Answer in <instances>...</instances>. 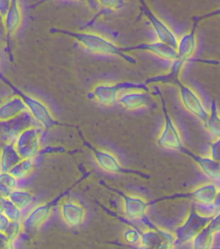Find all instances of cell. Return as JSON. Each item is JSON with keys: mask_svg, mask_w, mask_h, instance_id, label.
Segmentation results:
<instances>
[{"mask_svg": "<svg viewBox=\"0 0 220 249\" xmlns=\"http://www.w3.org/2000/svg\"><path fill=\"white\" fill-rule=\"evenodd\" d=\"M58 31L72 37L84 48L94 53L118 56L130 64H135L136 63L132 56L123 52L121 48L117 46L102 35L91 32H71L62 30Z\"/></svg>", "mask_w": 220, "mask_h": 249, "instance_id": "1", "label": "cell"}, {"mask_svg": "<svg viewBox=\"0 0 220 249\" xmlns=\"http://www.w3.org/2000/svg\"><path fill=\"white\" fill-rule=\"evenodd\" d=\"M220 11L214 12L209 15L194 18L193 25L190 32L183 35L178 40L176 51L178 53V58L172 62L170 71L172 74L180 75L183 68L186 62L191 61L192 56L195 54L196 50V31L198 23L202 19L211 17L212 16L219 15Z\"/></svg>", "mask_w": 220, "mask_h": 249, "instance_id": "2", "label": "cell"}, {"mask_svg": "<svg viewBox=\"0 0 220 249\" xmlns=\"http://www.w3.org/2000/svg\"><path fill=\"white\" fill-rule=\"evenodd\" d=\"M45 129L33 125L23 129L14 141V145L21 159H34L42 151V139Z\"/></svg>", "mask_w": 220, "mask_h": 249, "instance_id": "3", "label": "cell"}, {"mask_svg": "<svg viewBox=\"0 0 220 249\" xmlns=\"http://www.w3.org/2000/svg\"><path fill=\"white\" fill-rule=\"evenodd\" d=\"M143 90L150 91L148 85L144 83L123 82L117 84H100L96 86L92 91V97L102 105L112 106L118 101L119 95L123 91Z\"/></svg>", "mask_w": 220, "mask_h": 249, "instance_id": "4", "label": "cell"}, {"mask_svg": "<svg viewBox=\"0 0 220 249\" xmlns=\"http://www.w3.org/2000/svg\"><path fill=\"white\" fill-rule=\"evenodd\" d=\"M3 80L13 90L15 95L21 98L26 106L27 110L30 113L41 127L47 130L56 124V121L53 117L50 109L42 101L28 94L23 93L7 80H5V78H3Z\"/></svg>", "mask_w": 220, "mask_h": 249, "instance_id": "5", "label": "cell"}, {"mask_svg": "<svg viewBox=\"0 0 220 249\" xmlns=\"http://www.w3.org/2000/svg\"><path fill=\"white\" fill-rule=\"evenodd\" d=\"M142 221L147 228L141 233V240L139 248L173 249L176 240V235L162 227L154 226L149 222L147 217Z\"/></svg>", "mask_w": 220, "mask_h": 249, "instance_id": "6", "label": "cell"}, {"mask_svg": "<svg viewBox=\"0 0 220 249\" xmlns=\"http://www.w3.org/2000/svg\"><path fill=\"white\" fill-rule=\"evenodd\" d=\"M156 94L160 97L162 101L163 111L165 115V125L162 133L158 139L159 146L170 150H178L186 152V149L183 146L182 139L180 133L173 121L168 114L166 106V102L162 92L158 88H155Z\"/></svg>", "mask_w": 220, "mask_h": 249, "instance_id": "7", "label": "cell"}, {"mask_svg": "<svg viewBox=\"0 0 220 249\" xmlns=\"http://www.w3.org/2000/svg\"><path fill=\"white\" fill-rule=\"evenodd\" d=\"M58 209L61 219L70 228H78L85 222L87 211L77 200L68 197L62 198L59 200Z\"/></svg>", "mask_w": 220, "mask_h": 249, "instance_id": "8", "label": "cell"}, {"mask_svg": "<svg viewBox=\"0 0 220 249\" xmlns=\"http://www.w3.org/2000/svg\"><path fill=\"white\" fill-rule=\"evenodd\" d=\"M33 125H40L27 110L15 118L0 121V139L3 143L14 142L23 129Z\"/></svg>", "mask_w": 220, "mask_h": 249, "instance_id": "9", "label": "cell"}, {"mask_svg": "<svg viewBox=\"0 0 220 249\" xmlns=\"http://www.w3.org/2000/svg\"><path fill=\"white\" fill-rule=\"evenodd\" d=\"M137 1H139V5H140L139 9H140L141 13L145 16L152 25L159 41L165 43L176 50L177 47H178V39L173 31L162 19L155 15V14L149 7L145 0H137Z\"/></svg>", "mask_w": 220, "mask_h": 249, "instance_id": "10", "label": "cell"}, {"mask_svg": "<svg viewBox=\"0 0 220 249\" xmlns=\"http://www.w3.org/2000/svg\"><path fill=\"white\" fill-rule=\"evenodd\" d=\"M212 219L200 216L194 210L190 211L186 220L176 229V233H174L176 238L175 245L191 242L194 237Z\"/></svg>", "mask_w": 220, "mask_h": 249, "instance_id": "11", "label": "cell"}, {"mask_svg": "<svg viewBox=\"0 0 220 249\" xmlns=\"http://www.w3.org/2000/svg\"><path fill=\"white\" fill-rule=\"evenodd\" d=\"M54 201L45 202L33 205L23 217L25 230L38 231L42 229L52 217Z\"/></svg>", "mask_w": 220, "mask_h": 249, "instance_id": "12", "label": "cell"}, {"mask_svg": "<svg viewBox=\"0 0 220 249\" xmlns=\"http://www.w3.org/2000/svg\"><path fill=\"white\" fill-rule=\"evenodd\" d=\"M174 84L178 86L180 89L181 101L185 108L205 124L209 113L204 107L197 94L191 88L182 84L180 79L176 80Z\"/></svg>", "mask_w": 220, "mask_h": 249, "instance_id": "13", "label": "cell"}, {"mask_svg": "<svg viewBox=\"0 0 220 249\" xmlns=\"http://www.w3.org/2000/svg\"><path fill=\"white\" fill-rule=\"evenodd\" d=\"M123 212L125 216L133 221H141L146 217L149 209L147 200L142 196L133 194H121Z\"/></svg>", "mask_w": 220, "mask_h": 249, "instance_id": "14", "label": "cell"}, {"mask_svg": "<svg viewBox=\"0 0 220 249\" xmlns=\"http://www.w3.org/2000/svg\"><path fill=\"white\" fill-rule=\"evenodd\" d=\"M220 213L214 217L192 240L194 249H211L220 234Z\"/></svg>", "mask_w": 220, "mask_h": 249, "instance_id": "15", "label": "cell"}, {"mask_svg": "<svg viewBox=\"0 0 220 249\" xmlns=\"http://www.w3.org/2000/svg\"><path fill=\"white\" fill-rule=\"evenodd\" d=\"M123 52L128 53L135 52V51H143L152 53L155 55L159 56L163 59L169 60L173 62L178 58V53L175 49L169 45L158 41V42L152 43H145L137 46L126 47L121 48Z\"/></svg>", "mask_w": 220, "mask_h": 249, "instance_id": "16", "label": "cell"}, {"mask_svg": "<svg viewBox=\"0 0 220 249\" xmlns=\"http://www.w3.org/2000/svg\"><path fill=\"white\" fill-rule=\"evenodd\" d=\"M117 102L127 110H137L151 106L152 99L149 92L131 90L119 95Z\"/></svg>", "mask_w": 220, "mask_h": 249, "instance_id": "17", "label": "cell"}, {"mask_svg": "<svg viewBox=\"0 0 220 249\" xmlns=\"http://www.w3.org/2000/svg\"><path fill=\"white\" fill-rule=\"evenodd\" d=\"M93 150L94 158L98 166L104 171L109 173H129V170L123 169L119 164L117 157L109 151L103 150Z\"/></svg>", "mask_w": 220, "mask_h": 249, "instance_id": "18", "label": "cell"}, {"mask_svg": "<svg viewBox=\"0 0 220 249\" xmlns=\"http://www.w3.org/2000/svg\"><path fill=\"white\" fill-rule=\"evenodd\" d=\"M26 110L24 102L20 97L15 95L0 104V121L15 118Z\"/></svg>", "mask_w": 220, "mask_h": 249, "instance_id": "19", "label": "cell"}, {"mask_svg": "<svg viewBox=\"0 0 220 249\" xmlns=\"http://www.w3.org/2000/svg\"><path fill=\"white\" fill-rule=\"evenodd\" d=\"M189 195L195 203L211 204L219 197L220 189L215 183H205L194 188Z\"/></svg>", "mask_w": 220, "mask_h": 249, "instance_id": "20", "label": "cell"}, {"mask_svg": "<svg viewBox=\"0 0 220 249\" xmlns=\"http://www.w3.org/2000/svg\"><path fill=\"white\" fill-rule=\"evenodd\" d=\"M21 160L14 142H4L0 148V171L9 172Z\"/></svg>", "mask_w": 220, "mask_h": 249, "instance_id": "21", "label": "cell"}, {"mask_svg": "<svg viewBox=\"0 0 220 249\" xmlns=\"http://www.w3.org/2000/svg\"><path fill=\"white\" fill-rule=\"evenodd\" d=\"M7 198L18 207L24 214L33 207L34 202L33 194L28 190L19 187L10 192Z\"/></svg>", "mask_w": 220, "mask_h": 249, "instance_id": "22", "label": "cell"}, {"mask_svg": "<svg viewBox=\"0 0 220 249\" xmlns=\"http://www.w3.org/2000/svg\"><path fill=\"white\" fill-rule=\"evenodd\" d=\"M188 155L197 162L200 169L208 178L216 181H219L220 177V161L212 159L211 157L195 156L188 152Z\"/></svg>", "mask_w": 220, "mask_h": 249, "instance_id": "23", "label": "cell"}, {"mask_svg": "<svg viewBox=\"0 0 220 249\" xmlns=\"http://www.w3.org/2000/svg\"><path fill=\"white\" fill-rule=\"evenodd\" d=\"M37 166V158L21 159L9 172L19 181H25L32 176Z\"/></svg>", "mask_w": 220, "mask_h": 249, "instance_id": "24", "label": "cell"}, {"mask_svg": "<svg viewBox=\"0 0 220 249\" xmlns=\"http://www.w3.org/2000/svg\"><path fill=\"white\" fill-rule=\"evenodd\" d=\"M3 25L8 33H13L18 28L21 21V15L17 0H11L7 14L3 18Z\"/></svg>", "mask_w": 220, "mask_h": 249, "instance_id": "25", "label": "cell"}, {"mask_svg": "<svg viewBox=\"0 0 220 249\" xmlns=\"http://www.w3.org/2000/svg\"><path fill=\"white\" fill-rule=\"evenodd\" d=\"M204 125L213 136L217 139H220V119L217 103L215 101L212 103L211 112H210L207 120Z\"/></svg>", "mask_w": 220, "mask_h": 249, "instance_id": "26", "label": "cell"}, {"mask_svg": "<svg viewBox=\"0 0 220 249\" xmlns=\"http://www.w3.org/2000/svg\"><path fill=\"white\" fill-rule=\"evenodd\" d=\"M19 182L9 172L0 171V195L7 197L10 192L19 187Z\"/></svg>", "mask_w": 220, "mask_h": 249, "instance_id": "27", "label": "cell"}, {"mask_svg": "<svg viewBox=\"0 0 220 249\" xmlns=\"http://www.w3.org/2000/svg\"><path fill=\"white\" fill-rule=\"evenodd\" d=\"M220 199L218 198L214 203L201 204L195 203L194 211L200 216L212 219L220 213Z\"/></svg>", "mask_w": 220, "mask_h": 249, "instance_id": "28", "label": "cell"}, {"mask_svg": "<svg viewBox=\"0 0 220 249\" xmlns=\"http://www.w3.org/2000/svg\"><path fill=\"white\" fill-rule=\"evenodd\" d=\"M25 231L22 220L11 221L5 231V234L11 244L15 247V244L20 238L21 234Z\"/></svg>", "mask_w": 220, "mask_h": 249, "instance_id": "29", "label": "cell"}, {"mask_svg": "<svg viewBox=\"0 0 220 249\" xmlns=\"http://www.w3.org/2000/svg\"><path fill=\"white\" fill-rule=\"evenodd\" d=\"M3 213L10 221L22 220L24 213L9 199H6Z\"/></svg>", "mask_w": 220, "mask_h": 249, "instance_id": "30", "label": "cell"}, {"mask_svg": "<svg viewBox=\"0 0 220 249\" xmlns=\"http://www.w3.org/2000/svg\"><path fill=\"white\" fill-rule=\"evenodd\" d=\"M123 239L127 244L139 247L141 244V233L133 227H128L123 234Z\"/></svg>", "mask_w": 220, "mask_h": 249, "instance_id": "31", "label": "cell"}, {"mask_svg": "<svg viewBox=\"0 0 220 249\" xmlns=\"http://www.w3.org/2000/svg\"><path fill=\"white\" fill-rule=\"evenodd\" d=\"M105 11H118L125 6V0H96Z\"/></svg>", "mask_w": 220, "mask_h": 249, "instance_id": "32", "label": "cell"}, {"mask_svg": "<svg viewBox=\"0 0 220 249\" xmlns=\"http://www.w3.org/2000/svg\"><path fill=\"white\" fill-rule=\"evenodd\" d=\"M209 157L213 160L220 161V139H217V141L211 144V154Z\"/></svg>", "mask_w": 220, "mask_h": 249, "instance_id": "33", "label": "cell"}, {"mask_svg": "<svg viewBox=\"0 0 220 249\" xmlns=\"http://www.w3.org/2000/svg\"><path fill=\"white\" fill-rule=\"evenodd\" d=\"M15 247L11 244L5 233L0 231V249H14Z\"/></svg>", "mask_w": 220, "mask_h": 249, "instance_id": "34", "label": "cell"}, {"mask_svg": "<svg viewBox=\"0 0 220 249\" xmlns=\"http://www.w3.org/2000/svg\"><path fill=\"white\" fill-rule=\"evenodd\" d=\"M11 0H0V15L5 17L11 5Z\"/></svg>", "mask_w": 220, "mask_h": 249, "instance_id": "35", "label": "cell"}, {"mask_svg": "<svg viewBox=\"0 0 220 249\" xmlns=\"http://www.w3.org/2000/svg\"><path fill=\"white\" fill-rule=\"evenodd\" d=\"M11 221L3 213H0V231L5 232Z\"/></svg>", "mask_w": 220, "mask_h": 249, "instance_id": "36", "label": "cell"}, {"mask_svg": "<svg viewBox=\"0 0 220 249\" xmlns=\"http://www.w3.org/2000/svg\"><path fill=\"white\" fill-rule=\"evenodd\" d=\"M6 199L7 197H4V196L0 195V213H3L4 206H5Z\"/></svg>", "mask_w": 220, "mask_h": 249, "instance_id": "37", "label": "cell"}, {"mask_svg": "<svg viewBox=\"0 0 220 249\" xmlns=\"http://www.w3.org/2000/svg\"><path fill=\"white\" fill-rule=\"evenodd\" d=\"M78 1H87L88 3H90V5H94V0H78Z\"/></svg>", "mask_w": 220, "mask_h": 249, "instance_id": "38", "label": "cell"}]
</instances>
